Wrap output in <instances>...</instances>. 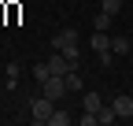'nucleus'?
Here are the masks:
<instances>
[{
    "instance_id": "f257e3e1",
    "label": "nucleus",
    "mask_w": 133,
    "mask_h": 126,
    "mask_svg": "<svg viewBox=\"0 0 133 126\" xmlns=\"http://www.w3.org/2000/svg\"><path fill=\"white\" fill-rule=\"evenodd\" d=\"M52 104H56V100H48L44 93L33 97V100H30V119H33V122H52V111H56Z\"/></svg>"
},
{
    "instance_id": "f03ea898",
    "label": "nucleus",
    "mask_w": 133,
    "mask_h": 126,
    "mask_svg": "<svg viewBox=\"0 0 133 126\" xmlns=\"http://www.w3.org/2000/svg\"><path fill=\"white\" fill-rule=\"evenodd\" d=\"M74 45H78V30L74 26H63L52 37V52H66V48H74Z\"/></svg>"
},
{
    "instance_id": "7ed1b4c3",
    "label": "nucleus",
    "mask_w": 133,
    "mask_h": 126,
    "mask_svg": "<svg viewBox=\"0 0 133 126\" xmlns=\"http://www.w3.org/2000/svg\"><path fill=\"white\" fill-rule=\"evenodd\" d=\"M41 93H44L48 100H59L63 93H66V82H63V74H52L48 82H41Z\"/></svg>"
},
{
    "instance_id": "20e7f679",
    "label": "nucleus",
    "mask_w": 133,
    "mask_h": 126,
    "mask_svg": "<svg viewBox=\"0 0 133 126\" xmlns=\"http://www.w3.org/2000/svg\"><path fill=\"white\" fill-rule=\"evenodd\" d=\"M111 108H115V115H118V119H133V97H115Z\"/></svg>"
},
{
    "instance_id": "39448f33",
    "label": "nucleus",
    "mask_w": 133,
    "mask_h": 126,
    "mask_svg": "<svg viewBox=\"0 0 133 126\" xmlns=\"http://www.w3.org/2000/svg\"><path fill=\"white\" fill-rule=\"evenodd\" d=\"M48 67H52V74H66V71H74V63L63 52H56V56H48Z\"/></svg>"
},
{
    "instance_id": "423d86ee",
    "label": "nucleus",
    "mask_w": 133,
    "mask_h": 126,
    "mask_svg": "<svg viewBox=\"0 0 133 126\" xmlns=\"http://www.w3.org/2000/svg\"><path fill=\"white\" fill-rule=\"evenodd\" d=\"M100 108H104L100 93H85V97H81V111H100Z\"/></svg>"
},
{
    "instance_id": "0eeeda50",
    "label": "nucleus",
    "mask_w": 133,
    "mask_h": 126,
    "mask_svg": "<svg viewBox=\"0 0 133 126\" xmlns=\"http://www.w3.org/2000/svg\"><path fill=\"white\" fill-rule=\"evenodd\" d=\"M63 82H66V89H70V93H81V74H78V67H74V71H66V74H63Z\"/></svg>"
},
{
    "instance_id": "6e6552de",
    "label": "nucleus",
    "mask_w": 133,
    "mask_h": 126,
    "mask_svg": "<svg viewBox=\"0 0 133 126\" xmlns=\"http://www.w3.org/2000/svg\"><path fill=\"white\" fill-rule=\"evenodd\" d=\"M115 119H118V115H115V108H111V104H104V108L96 111V122H104V126H111Z\"/></svg>"
},
{
    "instance_id": "1a4fd4ad",
    "label": "nucleus",
    "mask_w": 133,
    "mask_h": 126,
    "mask_svg": "<svg viewBox=\"0 0 133 126\" xmlns=\"http://www.w3.org/2000/svg\"><path fill=\"white\" fill-rule=\"evenodd\" d=\"M111 52L115 56H126L129 52V37H111Z\"/></svg>"
},
{
    "instance_id": "9d476101",
    "label": "nucleus",
    "mask_w": 133,
    "mask_h": 126,
    "mask_svg": "<svg viewBox=\"0 0 133 126\" xmlns=\"http://www.w3.org/2000/svg\"><path fill=\"white\" fill-rule=\"evenodd\" d=\"M4 78H8V85H19V63H8V67H4Z\"/></svg>"
},
{
    "instance_id": "9b49d317",
    "label": "nucleus",
    "mask_w": 133,
    "mask_h": 126,
    "mask_svg": "<svg viewBox=\"0 0 133 126\" xmlns=\"http://www.w3.org/2000/svg\"><path fill=\"white\" fill-rule=\"evenodd\" d=\"M33 78H37V82H48V78H52V67H48V63H37V67H33Z\"/></svg>"
},
{
    "instance_id": "f8f14e48",
    "label": "nucleus",
    "mask_w": 133,
    "mask_h": 126,
    "mask_svg": "<svg viewBox=\"0 0 133 126\" xmlns=\"http://www.w3.org/2000/svg\"><path fill=\"white\" fill-rule=\"evenodd\" d=\"M92 30H111V15H107V11H100L96 19H92Z\"/></svg>"
},
{
    "instance_id": "ddd939ff",
    "label": "nucleus",
    "mask_w": 133,
    "mask_h": 126,
    "mask_svg": "<svg viewBox=\"0 0 133 126\" xmlns=\"http://www.w3.org/2000/svg\"><path fill=\"white\" fill-rule=\"evenodd\" d=\"M100 11H107V15H118L122 11V0H104V8Z\"/></svg>"
},
{
    "instance_id": "4468645a",
    "label": "nucleus",
    "mask_w": 133,
    "mask_h": 126,
    "mask_svg": "<svg viewBox=\"0 0 133 126\" xmlns=\"http://www.w3.org/2000/svg\"><path fill=\"white\" fill-rule=\"evenodd\" d=\"M52 126H70V115L66 111H52Z\"/></svg>"
},
{
    "instance_id": "2eb2a0df",
    "label": "nucleus",
    "mask_w": 133,
    "mask_h": 126,
    "mask_svg": "<svg viewBox=\"0 0 133 126\" xmlns=\"http://www.w3.org/2000/svg\"><path fill=\"white\" fill-rule=\"evenodd\" d=\"M63 56H66V59H70V63H74V67H78V59H81V52H78V45H74V48H66Z\"/></svg>"
},
{
    "instance_id": "dca6fc26",
    "label": "nucleus",
    "mask_w": 133,
    "mask_h": 126,
    "mask_svg": "<svg viewBox=\"0 0 133 126\" xmlns=\"http://www.w3.org/2000/svg\"><path fill=\"white\" fill-rule=\"evenodd\" d=\"M0 74H4V71H0Z\"/></svg>"
}]
</instances>
